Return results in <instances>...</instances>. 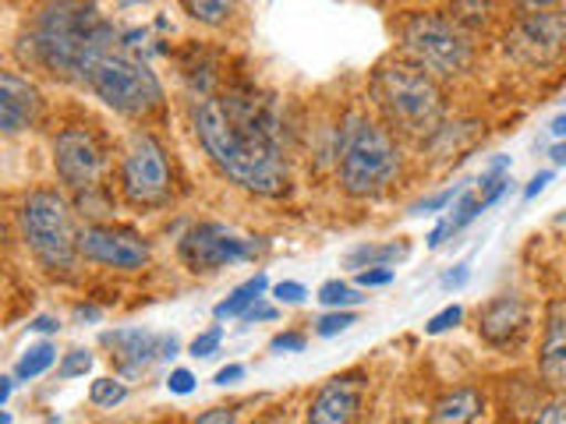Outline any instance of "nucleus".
Masks as SVG:
<instances>
[{
  "label": "nucleus",
  "mask_w": 566,
  "mask_h": 424,
  "mask_svg": "<svg viewBox=\"0 0 566 424\" xmlns=\"http://www.w3.org/2000/svg\"><path fill=\"white\" fill-rule=\"evenodd\" d=\"M460 184H453V188H447V191H439V194H432V199H421V202H415L411 205V216H424V212H439V209H447L453 199H460Z\"/></svg>",
  "instance_id": "obj_29"
},
{
  "label": "nucleus",
  "mask_w": 566,
  "mask_h": 424,
  "mask_svg": "<svg viewBox=\"0 0 566 424\" xmlns=\"http://www.w3.org/2000/svg\"><path fill=\"white\" fill-rule=\"evenodd\" d=\"M220 340H223V329L220 326H212L209 332L195 336V340H191V358H209V353H217Z\"/></svg>",
  "instance_id": "obj_31"
},
{
  "label": "nucleus",
  "mask_w": 566,
  "mask_h": 424,
  "mask_svg": "<svg viewBox=\"0 0 566 424\" xmlns=\"http://www.w3.org/2000/svg\"><path fill=\"white\" fill-rule=\"evenodd\" d=\"M25 43L32 50V61L46 67L50 75L85 82L99 53L117 46V32L85 0H50L35 14Z\"/></svg>",
  "instance_id": "obj_2"
},
{
  "label": "nucleus",
  "mask_w": 566,
  "mask_h": 424,
  "mask_svg": "<svg viewBox=\"0 0 566 424\" xmlns=\"http://www.w3.org/2000/svg\"><path fill=\"white\" fill-rule=\"evenodd\" d=\"M468 279H471V269H468V265H453V269H450L447 276H442V290H460Z\"/></svg>",
  "instance_id": "obj_36"
},
{
  "label": "nucleus",
  "mask_w": 566,
  "mask_h": 424,
  "mask_svg": "<svg viewBox=\"0 0 566 424\" xmlns=\"http://www.w3.org/2000/svg\"><path fill=\"white\" fill-rule=\"evenodd\" d=\"M88 368H93V353L78 347V350H67V358L61 361L57 375L61 379H78V375H85Z\"/></svg>",
  "instance_id": "obj_27"
},
{
  "label": "nucleus",
  "mask_w": 566,
  "mask_h": 424,
  "mask_svg": "<svg viewBox=\"0 0 566 424\" xmlns=\"http://www.w3.org/2000/svg\"><path fill=\"white\" fill-rule=\"evenodd\" d=\"M195 131L212 163L244 191L280 194L287 188V163L280 156L273 120L248 99H202L195 110Z\"/></svg>",
  "instance_id": "obj_1"
},
{
  "label": "nucleus",
  "mask_w": 566,
  "mask_h": 424,
  "mask_svg": "<svg viewBox=\"0 0 566 424\" xmlns=\"http://www.w3.org/2000/svg\"><path fill=\"white\" fill-rule=\"evenodd\" d=\"M535 424H566V403H548Z\"/></svg>",
  "instance_id": "obj_38"
},
{
  "label": "nucleus",
  "mask_w": 566,
  "mask_h": 424,
  "mask_svg": "<svg viewBox=\"0 0 566 424\" xmlns=\"http://www.w3.org/2000/svg\"><path fill=\"white\" fill-rule=\"evenodd\" d=\"M174 353H177V340H174V336H167V340H164V353H159V358H174Z\"/></svg>",
  "instance_id": "obj_48"
},
{
  "label": "nucleus",
  "mask_w": 566,
  "mask_h": 424,
  "mask_svg": "<svg viewBox=\"0 0 566 424\" xmlns=\"http://www.w3.org/2000/svg\"><path fill=\"white\" fill-rule=\"evenodd\" d=\"M241 318H244V322H270V318H276V308L265 305V300H255V305L248 308Z\"/></svg>",
  "instance_id": "obj_37"
},
{
  "label": "nucleus",
  "mask_w": 566,
  "mask_h": 424,
  "mask_svg": "<svg viewBox=\"0 0 566 424\" xmlns=\"http://www.w3.org/2000/svg\"><path fill=\"white\" fill-rule=\"evenodd\" d=\"M548 181H553V170H542V173H535V177H531V184L524 188V199L531 202V199H538V194L545 191V184Z\"/></svg>",
  "instance_id": "obj_39"
},
{
  "label": "nucleus",
  "mask_w": 566,
  "mask_h": 424,
  "mask_svg": "<svg viewBox=\"0 0 566 424\" xmlns=\"http://www.w3.org/2000/svg\"><path fill=\"white\" fill-rule=\"evenodd\" d=\"M524 11H548V8H563V0H521Z\"/></svg>",
  "instance_id": "obj_43"
},
{
  "label": "nucleus",
  "mask_w": 566,
  "mask_h": 424,
  "mask_svg": "<svg viewBox=\"0 0 566 424\" xmlns=\"http://www.w3.org/2000/svg\"><path fill=\"white\" fill-rule=\"evenodd\" d=\"M460 318H464V308L460 305H450V308H442L439 315H432L429 318V326H424V332H432V336H439V332H447V329H453Z\"/></svg>",
  "instance_id": "obj_30"
},
{
  "label": "nucleus",
  "mask_w": 566,
  "mask_h": 424,
  "mask_svg": "<svg viewBox=\"0 0 566 424\" xmlns=\"http://www.w3.org/2000/svg\"><path fill=\"white\" fill-rule=\"evenodd\" d=\"M361 396H365L361 375L329 379L312 400L308 424H350L361 411Z\"/></svg>",
  "instance_id": "obj_14"
},
{
  "label": "nucleus",
  "mask_w": 566,
  "mask_h": 424,
  "mask_svg": "<svg viewBox=\"0 0 566 424\" xmlns=\"http://www.w3.org/2000/svg\"><path fill=\"white\" fill-rule=\"evenodd\" d=\"M11 385H14V379H0V403H8V396H11Z\"/></svg>",
  "instance_id": "obj_47"
},
{
  "label": "nucleus",
  "mask_w": 566,
  "mask_h": 424,
  "mask_svg": "<svg viewBox=\"0 0 566 424\" xmlns=\"http://www.w3.org/2000/svg\"><path fill=\"white\" fill-rule=\"evenodd\" d=\"M18 226H22L29 252L40 258L50 273L75 269V262L82 255V247H78L82 230L75 226V212H71L61 191H53V188L29 191L22 209H18Z\"/></svg>",
  "instance_id": "obj_4"
},
{
  "label": "nucleus",
  "mask_w": 566,
  "mask_h": 424,
  "mask_svg": "<svg viewBox=\"0 0 566 424\" xmlns=\"http://www.w3.org/2000/svg\"><path fill=\"white\" fill-rule=\"evenodd\" d=\"M273 297H280L283 305H301V300H305L308 294H305V287H301V283L283 279V283H276V287H273Z\"/></svg>",
  "instance_id": "obj_33"
},
{
  "label": "nucleus",
  "mask_w": 566,
  "mask_h": 424,
  "mask_svg": "<svg viewBox=\"0 0 566 424\" xmlns=\"http://www.w3.org/2000/svg\"><path fill=\"white\" fill-rule=\"evenodd\" d=\"M506 167H510V156H495L492 163H489V170H485V177H500Z\"/></svg>",
  "instance_id": "obj_44"
},
{
  "label": "nucleus",
  "mask_w": 566,
  "mask_h": 424,
  "mask_svg": "<svg viewBox=\"0 0 566 424\" xmlns=\"http://www.w3.org/2000/svg\"><path fill=\"white\" fill-rule=\"evenodd\" d=\"M336 170H340L344 191L358 194V199L386 191L400 173V149L394 135L368 117H350Z\"/></svg>",
  "instance_id": "obj_5"
},
{
  "label": "nucleus",
  "mask_w": 566,
  "mask_h": 424,
  "mask_svg": "<svg viewBox=\"0 0 566 424\" xmlns=\"http://www.w3.org/2000/svg\"><path fill=\"white\" fill-rule=\"evenodd\" d=\"M40 88L18 71H0V131L4 135H22L29 131L35 117H40Z\"/></svg>",
  "instance_id": "obj_13"
},
{
  "label": "nucleus",
  "mask_w": 566,
  "mask_h": 424,
  "mask_svg": "<svg viewBox=\"0 0 566 424\" xmlns=\"http://www.w3.org/2000/svg\"><path fill=\"white\" fill-rule=\"evenodd\" d=\"M238 379H244V368L241 364H227V368L217 371V385H230V382H238Z\"/></svg>",
  "instance_id": "obj_40"
},
{
  "label": "nucleus",
  "mask_w": 566,
  "mask_h": 424,
  "mask_svg": "<svg viewBox=\"0 0 566 424\" xmlns=\"http://www.w3.org/2000/svg\"><path fill=\"white\" fill-rule=\"evenodd\" d=\"M485 411V400L482 393L474 389H457V393L442 396L432 411V424H474Z\"/></svg>",
  "instance_id": "obj_18"
},
{
  "label": "nucleus",
  "mask_w": 566,
  "mask_h": 424,
  "mask_svg": "<svg viewBox=\"0 0 566 424\" xmlns=\"http://www.w3.org/2000/svg\"><path fill=\"white\" fill-rule=\"evenodd\" d=\"M478 326H482V336H485L492 347L513 343L524 332V326H527V311L521 305V297H510V294L492 297L489 305L482 308V318H478Z\"/></svg>",
  "instance_id": "obj_16"
},
{
  "label": "nucleus",
  "mask_w": 566,
  "mask_h": 424,
  "mask_svg": "<svg viewBox=\"0 0 566 424\" xmlns=\"http://www.w3.org/2000/svg\"><path fill=\"white\" fill-rule=\"evenodd\" d=\"M262 252V244L238 237L223 223H199L181 237V262L191 273H212L223 265H234L241 258H252Z\"/></svg>",
  "instance_id": "obj_9"
},
{
  "label": "nucleus",
  "mask_w": 566,
  "mask_h": 424,
  "mask_svg": "<svg viewBox=\"0 0 566 424\" xmlns=\"http://www.w3.org/2000/svg\"><path fill=\"white\" fill-rule=\"evenodd\" d=\"M407 247L403 241L397 244V241H386V244H358V247H350L347 252V265L350 269H376V265H397V262H403L407 258Z\"/></svg>",
  "instance_id": "obj_19"
},
{
  "label": "nucleus",
  "mask_w": 566,
  "mask_h": 424,
  "mask_svg": "<svg viewBox=\"0 0 566 424\" xmlns=\"http://www.w3.org/2000/svg\"><path fill=\"white\" fill-rule=\"evenodd\" d=\"M270 347H273L276 353H287V350H305V336H301V332H280Z\"/></svg>",
  "instance_id": "obj_35"
},
{
  "label": "nucleus",
  "mask_w": 566,
  "mask_h": 424,
  "mask_svg": "<svg viewBox=\"0 0 566 424\" xmlns=\"http://www.w3.org/2000/svg\"><path fill=\"white\" fill-rule=\"evenodd\" d=\"M181 8L188 18L202 25H223L234 14V0H181Z\"/></svg>",
  "instance_id": "obj_22"
},
{
  "label": "nucleus",
  "mask_w": 566,
  "mask_h": 424,
  "mask_svg": "<svg viewBox=\"0 0 566 424\" xmlns=\"http://www.w3.org/2000/svg\"><path fill=\"white\" fill-rule=\"evenodd\" d=\"M386 283H394V269L389 265H376V269L358 273V287H386Z\"/></svg>",
  "instance_id": "obj_32"
},
{
  "label": "nucleus",
  "mask_w": 566,
  "mask_h": 424,
  "mask_svg": "<svg viewBox=\"0 0 566 424\" xmlns=\"http://www.w3.org/2000/svg\"><path fill=\"white\" fill-rule=\"evenodd\" d=\"M510 53L524 64H553L566 50V8H548V11H527L517 25H513Z\"/></svg>",
  "instance_id": "obj_10"
},
{
  "label": "nucleus",
  "mask_w": 566,
  "mask_h": 424,
  "mask_svg": "<svg viewBox=\"0 0 566 424\" xmlns=\"http://www.w3.org/2000/svg\"><path fill=\"white\" fill-rule=\"evenodd\" d=\"M318 300H323L326 308H333V311H344V308H354V305H361V290H354V287H347L344 279H329V283H323L318 287Z\"/></svg>",
  "instance_id": "obj_24"
},
{
  "label": "nucleus",
  "mask_w": 566,
  "mask_h": 424,
  "mask_svg": "<svg viewBox=\"0 0 566 424\" xmlns=\"http://www.w3.org/2000/svg\"><path fill=\"white\" fill-rule=\"evenodd\" d=\"M262 290H265V276L262 273H255L252 279H244L241 287L230 294L227 300H220L217 308H212V315L217 318H234V315H244L248 308L255 305V300H262Z\"/></svg>",
  "instance_id": "obj_21"
},
{
  "label": "nucleus",
  "mask_w": 566,
  "mask_h": 424,
  "mask_svg": "<svg viewBox=\"0 0 566 424\" xmlns=\"http://www.w3.org/2000/svg\"><path fill=\"white\" fill-rule=\"evenodd\" d=\"M29 329H32V332H57L61 322H57V318H50V315H40V318H32Z\"/></svg>",
  "instance_id": "obj_41"
},
{
  "label": "nucleus",
  "mask_w": 566,
  "mask_h": 424,
  "mask_svg": "<svg viewBox=\"0 0 566 424\" xmlns=\"http://www.w3.org/2000/svg\"><path fill=\"white\" fill-rule=\"evenodd\" d=\"M199 424H234V414L230 411H206L199 417Z\"/></svg>",
  "instance_id": "obj_42"
},
{
  "label": "nucleus",
  "mask_w": 566,
  "mask_h": 424,
  "mask_svg": "<svg viewBox=\"0 0 566 424\" xmlns=\"http://www.w3.org/2000/svg\"><path fill=\"white\" fill-rule=\"evenodd\" d=\"M542 375L556 389H566V300L548 308L545 340H542Z\"/></svg>",
  "instance_id": "obj_17"
},
{
  "label": "nucleus",
  "mask_w": 566,
  "mask_h": 424,
  "mask_svg": "<svg viewBox=\"0 0 566 424\" xmlns=\"http://www.w3.org/2000/svg\"><path fill=\"white\" fill-rule=\"evenodd\" d=\"M99 343L111 350L120 375H138L142 368L164 353V340L149 329H114V332H103Z\"/></svg>",
  "instance_id": "obj_15"
},
{
  "label": "nucleus",
  "mask_w": 566,
  "mask_h": 424,
  "mask_svg": "<svg viewBox=\"0 0 566 424\" xmlns=\"http://www.w3.org/2000/svg\"><path fill=\"white\" fill-rule=\"evenodd\" d=\"M403 50L418 67L429 71L432 78H457L471 67V40L457 18L439 11L415 14L403 25Z\"/></svg>",
  "instance_id": "obj_7"
},
{
  "label": "nucleus",
  "mask_w": 566,
  "mask_h": 424,
  "mask_svg": "<svg viewBox=\"0 0 566 424\" xmlns=\"http://www.w3.org/2000/svg\"><path fill=\"white\" fill-rule=\"evenodd\" d=\"M85 85L93 88L111 110L124 117H146L164 103V88H159L153 67L146 61L132 57V53L120 46L99 53L96 64L88 67Z\"/></svg>",
  "instance_id": "obj_6"
},
{
  "label": "nucleus",
  "mask_w": 566,
  "mask_h": 424,
  "mask_svg": "<svg viewBox=\"0 0 566 424\" xmlns=\"http://www.w3.org/2000/svg\"><path fill=\"white\" fill-rule=\"evenodd\" d=\"M78 247L88 262L96 265H111V269H142L149 262V244L142 241L135 230L128 226H106V223H93L82 230Z\"/></svg>",
  "instance_id": "obj_12"
},
{
  "label": "nucleus",
  "mask_w": 566,
  "mask_h": 424,
  "mask_svg": "<svg viewBox=\"0 0 566 424\" xmlns=\"http://www.w3.org/2000/svg\"><path fill=\"white\" fill-rule=\"evenodd\" d=\"M53 361H57V350H53V343H35V347L25 350V358L14 364V375L22 379V382L40 379Z\"/></svg>",
  "instance_id": "obj_23"
},
{
  "label": "nucleus",
  "mask_w": 566,
  "mask_h": 424,
  "mask_svg": "<svg viewBox=\"0 0 566 424\" xmlns=\"http://www.w3.org/2000/svg\"><path fill=\"white\" fill-rule=\"evenodd\" d=\"M354 322H358V318H354L350 311H329V315L318 318L315 332H318V336H326V340H329V336H340V332L350 329Z\"/></svg>",
  "instance_id": "obj_28"
},
{
  "label": "nucleus",
  "mask_w": 566,
  "mask_h": 424,
  "mask_svg": "<svg viewBox=\"0 0 566 424\" xmlns=\"http://www.w3.org/2000/svg\"><path fill=\"white\" fill-rule=\"evenodd\" d=\"M371 96H376L389 128L403 135H432L442 120V93L439 82L418 64H382L371 78Z\"/></svg>",
  "instance_id": "obj_3"
},
{
  "label": "nucleus",
  "mask_w": 566,
  "mask_h": 424,
  "mask_svg": "<svg viewBox=\"0 0 566 424\" xmlns=\"http://www.w3.org/2000/svg\"><path fill=\"white\" fill-rule=\"evenodd\" d=\"M120 188L135 205H159L170 194V163L153 135H135L120 163Z\"/></svg>",
  "instance_id": "obj_8"
},
{
  "label": "nucleus",
  "mask_w": 566,
  "mask_h": 424,
  "mask_svg": "<svg viewBox=\"0 0 566 424\" xmlns=\"http://www.w3.org/2000/svg\"><path fill=\"white\" fill-rule=\"evenodd\" d=\"M548 131H553V138H566V114H559L553 124H548Z\"/></svg>",
  "instance_id": "obj_45"
},
{
  "label": "nucleus",
  "mask_w": 566,
  "mask_h": 424,
  "mask_svg": "<svg viewBox=\"0 0 566 424\" xmlns=\"http://www.w3.org/2000/svg\"><path fill=\"white\" fill-rule=\"evenodd\" d=\"M492 14V0H453V18L460 25H485Z\"/></svg>",
  "instance_id": "obj_25"
},
{
  "label": "nucleus",
  "mask_w": 566,
  "mask_h": 424,
  "mask_svg": "<svg viewBox=\"0 0 566 424\" xmlns=\"http://www.w3.org/2000/svg\"><path fill=\"white\" fill-rule=\"evenodd\" d=\"M53 167L57 177L75 191H93L99 188L103 177V149L93 131L85 128H64L53 141Z\"/></svg>",
  "instance_id": "obj_11"
},
{
  "label": "nucleus",
  "mask_w": 566,
  "mask_h": 424,
  "mask_svg": "<svg viewBox=\"0 0 566 424\" xmlns=\"http://www.w3.org/2000/svg\"><path fill=\"white\" fill-rule=\"evenodd\" d=\"M124 396H128V389H124V382H114V379H96L93 389H88V400L96 406H117Z\"/></svg>",
  "instance_id": "obj_26"
},
{
  "label": "nucleus",
  "mask_w": 566,
  "mask_h": 424,
  "mask_svg": "<svg viewBox=\"0 0 566 424\" xmlns=\"http://www.w3.org/2000/svg\"><path fill=\"white\" fill-rule=\"evenodd\" d=\"M170 393H177V396H188L191 389H195V375L188 368H177V371H170Z\"/></svg>",
  "instance_id": "obj_34"
},
{
  "label": "nucleus",
  "mask_w": 566,
  "mask_h": 424,
  "mask_svg": "<svg viewBox=\"0 0 566 424\" xmlns=\"http://www.w3.org/2000/svg\"><path fill=\"white\" fill-rule=\"evenodd\" d=\"M482 209H485V205H482V199H478L474 191H460V199H457V205L450 209V216L442 220V223L432 230V234H429V247H439L447 237L460 234V230H464Z\"/></svg>",
  "instance_id": "obj_20"
},
{
  "label": "nucleus",
  "mask_w": 566,
  "mask_h": 424,
  "mask_svg": "<svg viewBox=\"0 0 566 424\" xmlns=\"http://www.w3.org/2000/svg\"><path fill=\"white\" fill-rule=\"evenodd\" d=\"M553 163H556V167H566V141L553 146Z\"/></svg>",
  "instance_id": "obj_46"
},
{
  "label": "nucleus",
  "mask_w": 566,
  "mask_h": 424,
  "mask_svg": "<svg viewBox=\"0 0 566 424\" xmlns=\"http://www.w3.org/2000/svg\"><path fill=\"white\" fill-rule=\"evenodd\" d=\"M78 318H99V308H78Z\"/></svg>",
  "instance_id": "obj_49"
}]
</instances>
